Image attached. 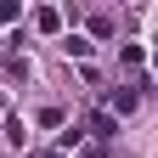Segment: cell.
<instances>
[{
  "instance_id": "obj_1",
  "label": "cell",
  "mask_w": 158,
  "mask_h": 158,
  "mask_svg": "<svg viewBox=\"0 0 158 158\" xmlns=\"http://www.w3.org/2000/svg\"><path fill=\"white\" fill-rule=\"evenodd\" d=\"M85 158H107V152H102V147H96V152H85Z\"/></svg>"
},
{
  "instance_id": "obj_2",
  "label": "cell",
  "mask_w": 158,
  "mask_h": 158,
  "mask_svg": "<svg viewBox=\"0 0 158 158\" xmlns=\"http://www.w3.org/2000/svg\"><path fill=\"white\" fill-rule=\"evenodd\" d=\"M45 158H56V152H45Z\"/></svg>"
}]
</instances>
